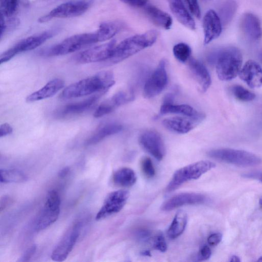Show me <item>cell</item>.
Wrapping results in <instances>:
<instances>
[{"instance_id": "obj_13", "label": "cell", "mask_w": 262, "mask_h": 262, "mask_svg": "<svg viewBox=\"0 0 262 262\" xmlns=\"http://www.w3.org/2000/svg\"><path fill=\"white\" fill-rule=\"evenodd\" d=\"M205 118V115L203 113L193 117L175 116L164 120L163 124L165 129L172 132L186 134L199 125Z\"/></svg>"}, {"instance_id": "obj_32", "label": "cell", "mask_w": 262, "mask_h": 262, "mask_svg": "<svg viewBox=\"0 0 262 262\" xmlns=\"http://www.w3.org/2000/svg\"><path fill=\"white\" fill-rule=\"evenodd\" d=\"M237 9V4L234 0H227L223 3L219 10V17L222 24H229L232 19Z\"/></svg>"}, {"instance_id": "obj_37", "label": "cell", "mask_w": 262, "mask_h": 262, "mask_svg": "<svg viewBox=\"0 0 262 262\" xmlns=\"http://www.w3.org/2000/svg\"><path fill=\"white\" fill-rule=\"evenodd\" d=\"M141 169L143 173L147 177L151 178L155 175V169L152 161L148 157H145L141 161Z\"/></svg>"}, {"instance_id": "obj_43", "label": "cell", "mask_w": 262, "mask_h": 262, "mask_svg": "<svg viewBox=\"0 0 262 262\" xmlns=\"http://www.w3.org/2000/svg\"><path fill=\"white\" fill-rule=\"evenodd\" d=\"M13 129L8 124L5 123L0 127V137H3L12 134Z\"/></svg>"}, {"instance_id": "obj_7", "label": "cell", "mask_w": 262, "mask_h": 262, "mask_svg": "<svg viewBox=\"0 0 262 262\" xmlns=\"http://www.w3.org/2000/svg\"><path fill=\"white\" fill-rule=\"evenodd\" d=\"M55 33V31H48L23 39L0 56V63H5L22 52L36 48L53 37Z\"/></svg>"}, {"instance_id": "obj_28", "label": "cell", "mask_w": 262, "mask_h": 262, "mask_svg": "<svg viewBox=\"0 0 262 262\" xmlns=\"http://www.w3.org/2000/svg\"><path fill=\"white\" fill-rule=\"evenodd\" d=\"M145 11L148 17L154 24L166 30L171 29L173 20L167 13L152 5L146 7Z\"/></svg>"}, {"instance_id": "obj_8", "label": "cell", "mask_w": 262, "mask_h": 262, "mask_svg": "<svg viewBox=\"0 0 262 262\" xmlns=\"http://www.w3.org/2000/svg\"><path fill=\"white\" fill-rule=\"evenodd\" d=\"M61 199L55 191L49 192L43 209L36 219L35 229L36 231L44 230L54 224L60 213Z\"/></svg>"}, {"instance_id": "obj_16", "label": "cell", "mask_w": 262, "mask_h": 262, "mask_svg": "<svg viewBox=\"0 0 262 262\" xmlns=\"http://www.w3.org/2000/svg\"><path fill=\"white\" fill-rule=\"evenodd\" d=\"M206 196L201 194L183 193L177 194L164 202L162 210L169 212L180 207L189 205H197L206 201Z\"/></svg>"}, {"instance_id": "obj_5", "label": "cell", "mask_w": 262, "mask_h": 262, "mask_svg": "<svg viewBox=\"0 0 262 262\" xmlns=\"http://www.w3.org/2000/svg\"><path fill=\"white\" fill-rule=\"evenodd\" d=\"M207 154L217 161L241 167L255 166L262 163L257 155L243 150L220 149L209 151Z\"/></svg>"}, {"instance_id": "obj_9", "label": "cell", "mask_w": 262, "mask_h": 262, "mask_svg": "<svg viewBox=\"0 0 262 262\" xmlns=\"http://www.w3.org/2000/svg\"><path fill=\"white\" fill-rule=\"evenodd\" d=\"M91 3L87 1H73L63 3L41 17L38 22H47L54 18H69L80 16L88 10Z\"/></svg>"}, {"instance_id": "obj_22", "label": "cell", "mask_w": 262, "mask_h": 262, "mask_svg": "<svg viewBox=\"0 0 262 262\" xmlns=\"http://www.w3.org/2000/svg\"><path fill=\"white\" fill-rule=\"evenodd\" d=\"M189 68L195 77V79L199 85L202 92H205L210 87L212 79L205 66L200 61L190 59L189 60Z\"/></svg>"}, {"instance_id": "obj_41", "label": "cell", "mask_w": 262, "mask_h": 262, "mask_svg": "<svg viewBox=\"0 0 262 262\" xmlns=\"http://www.w3.org/2000/svg\"><path fill=\"white\" fill-rule=\"evenodd\" d=\"M36 247L33 245L30 247L28 250L24 253L22 257L20 258L21 262H28L33 257L36 252Z\"/></svg>"}, {"instance_id": "obj_14", "label": "cell", "mask_w": 262, "mask_h": 262, "mask_svg": "<svg viewBox=\"0 0 262 262\" xmlns=\"http://www.w3.org/2000/svg\"><path fill=\"white\" fill-rule=\"evenodd\" d=\"M116 41L96 46L86 50L78 54L75 60L81 64L93 63L109 60L116 46Z\"/></svg>"}, {"instance_id": "obj_17", "label": "cell", "mask_w": 262, "mask_h": 262, "mask_svg": "<svg viewBox=\"0 0 262 262\" xmlns=\"http://www.w3.org/2000/svg\"><path fill=\"white\" fill-rule=\"evenodd\" d=\"M203 28L205 45L210 43L221 35L222 23L217 13L214 10L206 12L203 20Z\"/></svg>"}, {"instance_id": "obj_33", "label": "cell", "mask_w": 262, "mask_h": 262, "mask_svg": "<svg viewBox=\"0 0 262 262\" xmlns=\"http://www.w3.org/2000/svg\"><path fill=\"white\" fill-rule=\"evenodd\" d=\"M28 180L27 176L19 170H0V181L2 183H22Z\"/></svg>"}, {"instance_id": "obj_27", "label": "cell", "mask_w": 262, "mask_h": 262, "mask_svg": "<svg viewBox=\"0 0 262 262\" xmlns=\"http://www.w3.org/2000/svg\"><path fill=\"white\" fill-rule=\"evenodd\" d=\"M123 126L118 123H110L98 129L85 143L87 146L96 145L110 136L119 133L123 130Z\"/></svg>"}, {"instance_id": "obj_10", "label": "cell", "mask_w": 262, "mask_h": 262, "mask_svg": "<svg viewBox=\"0 0 262 262\" xmlns=\"http://www.w3.org/2000/svg\"><path fill=\"white\" fill-rule=\"evenodd\" d=\"M81 227V222L76 221L69 228L52 252V260L62 262L67 259L79 237Z\"/></svg>"}, {"instance_id": "obj_26", "label": "cell", "mask_w": 262, "mask_h": 262, "mask_svg": "<svg viewBox=\"0 0 262 262\" xmlns=\"http://www.w3.org/2000/svg\"><path fill=\"white\" fill-rule=\"evenodd\" d=\"M30 4V0H0L1 16L6 19L16 18L19 12Z\"/></svg>"}, {"instance_id": "obj_21", "label": "cell", "mask_w": 262, "mask_h": 262, "mask_svg": "<svg viewBox=\"0 0 262 262\" xmlns=\"http://www.w3.org/2000/svg\"><path fill=\"white\" fill-rule=\"evenodd\" d=\"M174 95L172 94H168L165 97L160 110L161 115L175 114L193 117L201 114V112L196 111L188 104H174Z\"/></svg>"}, {"instance_id": "obj_36", "label": "cell", "mask_w": 262, "mask_h": 262, "mask_svg": "<svg viewBox=\"0 0 262 262\" xmlns=\"http://www.w3.org/2000/svg\"><path fill=\"white\" fill-rule=\"evenodd\" d=\"M150 241L152 246L156 250L162 253L167 251V246L164 235L162 233H157L154 237H152Z\"/></svg>"}, {"instance_id": "obj_1", "label": "cell", "mask_w": 262, "mask_h": 262, "mask_svg": "<svg viewBox=\"0 0 262 262\" xmlns=\"http://www.w3.org/2000/svg\"><path fill=\"white\" fill-rule=\"evenodd\" d=\"M113 73L102 71L66 88L60 98L62 99L78 98L97 94L100 97L105 94L115 84Z\"/></svg>"}, {"instance_id": "obj_48", "label": "cell", "mask_w": 262, "mask_h": 262, "mask_svg": "<svg viewBox=\"0 0 262 262\" xmlns=\"http://www.w3.org/2000/svg\"><path fill=\"white\" fill-rule=\"evenodd\" d=\"M259 204L262 207V196L259 200Z\"/></svg>"}, {"instance_id": "obj_34", "label": "cell", "mask_w": 262, "mask_h": 262, "mask_svg": "<svg viewBox=\"0 0 262 262\" xmlns=\"http://www.w3.org/2000/svg\"><path fill=\"white\" fill-rule=\"evenodd\" d=\"M230 91L235 98L242 101H251L256 98V96L252 92L240 85L232 86Z\"/></svg>"}, {"instance_id": "obj_20", "label": "cell", "mask_w": 262, "mask_h": 262, "mask_svg": "<svg viewBox=\"0 0 262 262\" xmlns=\"http://www.w3.org/2000/svg\"><path fill=\"white\" fill-rule=\"evenodd\" d=\"M241 29L249 40L257 42L262 37V29L259 18L252 13H246L242 17Z\"/></svg>"}, {"instance_id": "obj_40", "label": "cell", "mask_w": 262, "mask_h": 262, "mask_svg": "<svg viewBox=\"0 0 262 262\" xmlns=\"http://www.w3.org/2000/svg\"><path fill=\"white\" fill-rule=\"evenodd\" d=\"M222 235L220 233H215L209 235L207 242L209 245L216 246L222 241Z\"/></svg>"}, {"instance_id": "obj_11", "label": "cell", "mask_w": 262, "mask_h": 262, "mask_svg": "<svg viewBox=\"0 0 262 262\" xmlns=\"http://www.w3.org/2000/svg\"><path fill=\"white\" fill-rule=\"evenodd\" d=\"M167 83L166 63L163 60L144 86L143 97L146 98H152L159 96L166 88Z\"/></svg>"}, {"instance_id": "obj_39", "label": "cell", "mask_w": 262, "mask_h": 262, "mask_svg": "<svg viewBox=\"0 0 262 262\" xmlns=\"http://www.w3.org/2000/svg\"><path fill=\"white\" fill-rule=\"evenodd\" d=\"M211 255L212 251L210 248L207 245H205L201 249L198 257V260L205 261L208 260L211 258Z\"/></svg>"}, {"instance_id": "obj_35", "label": "cell", "mask_w": 262, "mask_h": 262, "mask_svg": "<svg viewBox=\"0 0 262 262\" xmlns=\"http://www.w3.org/2000/svg\"><path fill=\"white\" fill-rule=\"evenodd\" d=\"M192 50L190 47L185 43H179L173 48V54L176 59L181 63L190 60Z\"/></svg>"}, {"instance_id": "obj_25", "label": "cell", "mask_w": 262, "mask_h": 262, "mask_svg": "<svg viewBox=\"0 0 262 262\" xmlns=\"http://www.w3.org/2000/svg\"><path fill=\"white\" fill-rule=\"evenodd\" d=\"M169 5L173 15L181 24L190 30H195V22L182 0H169Z\"/></svg>"}, {"instance_id": "obj_30", "label": "cell", "mask_w": 262, "mask_h": 262, "mask_svg": "<svg viewBox=\"0 0 262 262\" xmlns=\"http://www.w3.org/2000/svg\"><path fill=\"white\" fill-rule=\"evenodd\" d=\"M188 220V215L185 212L179 211L175 215L172 224L168 229V237L171 239H175L180 236L185 230Z\"/></svg>"}, {"instance_id": "obj_49", "label": "cell", "mask_w": 262, "mask_h": 262, "mask_svg": "<svg viewBox=\"0 0 262 262\" xmlns=\"http://www.w3.org/2000/svg\"><path fill=\"white\" fill-rule=\"evenodd\" d=\"M258 261L262 262V256L259 258V259L258 260Z\"/></svg>"}, {"instance_id": "obj_29", "label": "cell", "mask_w": 262, "mask_h": 262, "mask_svg": "<svg viewBox=\"0 0 262 262\" xmlns=\"http://www.w3.org/2000/svg\"><path fill=\"white\" fill-rule=\"evenodd\" d=\"M124 24L118 21H109L102 23L96 32L98 42L106 41L120 32Z\"/></svg>"}, {"instance_id": "obj_23", "label": "cell", "mask_w": 262, "mask_h": 262, "mask_svg": "<svg viewBox=\"0 0 262 262\" xmlns=\"http://www.w3.org/2000/svg\"><path fill=\"white\" fill-rule=\"evenodd\" d=\"M64 82L60 78L52 80L40 90L29 96L26 98V101L28 102H33L54 97L64 87Z\"/></svg>"}, {"instance_id": "obj_38", "label": "cell", "mask_w": 262, "mask_h": 262, "mask_svg": "<svg viewBox=\"0 0 262 262\" xmlns=\"http://www.w3.org/2000/svg\"><path fill=\"white\" fill-rule=\"evenodd\" d=\"M192 14L196 18L201 17V10L198 0H186Z\"/></svg>"}, {"instance_id": "obj_3", "label": "cell", "mask_w": 262, "mask_h": 262, "mask_svg": "<svg viewBox=\"0 0 262 262\" xmlns=\"http://www.w3.org/2000/svg\"><path fill=\"white\" fill-rule=\"evenodd\" d=\"M157 32L151 30L125 39L115 47L109 62L119 63L152 46L157 40Z\"/></svg>"}, {"instance_id": "obj_31", "label": "cell", "mask_w": 262, "mask_h": 262, "mask_svg": "<svg viewBox=\"0 0 262 262\" xmlns=\"http://www.w3.org/2000/svg\"><path fill=\"white\" fill-rule=\"evenodd\" d=\"M137 180L133 170L128 167L121 168L114 174L113 181L117 186L130 187L133 186Z\"/></svg>"}, {"instance_id": "obj_24", "label": "cell", "mask_w": 262, "mask_h": 262, "mask_svg": "<svg viewBox=\"0 0 262 262\" xmlns=\"http://www.w3.org/2000/svg\"><path fill=\"white\" fill-rule=\"evenodd\" d=\"M100 97L96 95L83 101L68 104L60 109L57 116L64 118L82 114L93 107Z\"/></svg>"}, {"instance_id": "obj_42", "label": "cell", "mask_w": 262, "mask_h": 262, "mask_svg": "<svg viewBox=\"0 0 262 262\" xmlns=\"http://www.w3.org/2000/svg\"><path fill=\"white\" fill-rule=\"evenodd\" d=\"M123 3L129 5L141 7L145 6L148 1V0H121Z\"/></svg>"}, {"instance_id": "obj_51", "label": "cell", "mask_w": 262, "mask_h": 262, "mask_svg": "<svg viewBox=\"0 0 262 262\" xmlns=\"http://www.w3.org/2000/svg\"><path fill=\"white\" fill-rule=\"evenodd\" d=\"M261 57H262V56H261Z\"/></svg>"}, {"instance_id": "obj_47", "label": "cell", "mask_w": 262, "mask_h": 262, "mask_svg": "<svg viewBox=\"0 0 262 262\" xmlns=\"http://www.w3.org/2000/svg\"><path fill=\"white\" fill-rule=\"evenodd\" d=\"M141 254V255L144 256L150 257L151 256V254L149 251H143Z\"/></svg>"}, {"instance_id": "obj_19", "label": "cell", "mask_w": 262, "mask_h": 262, "mask_svg": "<svg viewBox=\"0 0 262 262\" xmlns=\"http://www.w3.org/2000/svg\"><path fill=\"white\" fill-rule=\"evenodd\" d=\"M239 75L241 79L252 88H259L262 86V68L254 61H247Z\"/></svg>"}, {"instance_id": "obj_46", "label": "cell", "mask_w": 262, "mask_h": 262, "mask_svg": "<svg viewBox=\"0 0 262 262\" xmlns=\"http://www.w3.org/2000/svg\"><path fill=\"white\" fill-rule=\"evenodd\" d=\"M229 262H240L241 260L239 257L236 256H232Z\"/></svg>"}, {"instance_id": "obj_45", "label": "cell", "mask_w": 262, "mask_h": 262, "mask_svg": "<svg viewBox=\"0 0 262 262\" xmlns=\"http://www.w3.org/2000/svg\"><path fill=\"white\" fill-rule=\"evenodd\" d=\"M70 172V168L69 167H65L62 169L59 172V177L61 178H64L66 177Z\"/></svg>"}, {"instance_id": "obj_15", "label": "cell", "mask_w": 262, "mask_h": 262, "mask_svg": "<svg viewBox=\"0 0 262 262\" xmlns=\"http://www.w3.org/2000/svg\"><path fill=\"white\" fill-rule=\"evenodd\" d=\"M139 142L142 148L157 161L163 160L165 149L163 139L159 133L153 130L146 131L140 135Z\"/></svg>"}, {"instance_id": "obj_2", "label": "cell", "mask_w": 262, "mask_h": 262, "mask_svg": "<svg viewBox=\"0 0 262 262\" xmlns=\"http://www.w3.org/2000/svg\"><path fill=\"white\" fill-rule=\"evenodd\" d=\"M208 60L216 65L217 75L221 81L234 79L242 69V55L236 47L229 46L216 50L209 55Z\"/></svg>"}, {"instance_id": "obj_6", "label": "cell", "mask_w": 262, "mask_h": 262, "mask_svg": "<svg viewBox=\"0 0 262 262\" xmlns=\"http://www.w3.org/2000/svg\"><path fill=\"white\" fill-rule=\"evenodd\" d=\"M216 166L212 162L203 161L181 168L174 173L169 182L166 188L167 192L174 191L189 181L199 179Z\"/></svg>"}, {"instance_id": "obj_44", "label": "cell", "mask_w": 262, "mask_h": 262, "mask_svg": "<svg viewBox=\"0 0 262 262\" xmlns=\"http://www.w3.org/2000/svg\"><path fill=\"white\" fill-rule=\"evenodd\" d=\"M11 199L8 196H5L1 199V212L11 204Z\"/></svg>"}, {"instance_id": "obj_18", "label": "cell", "mask_w": 262, "mask_h": 262, "mask_svg": "<svg viewBox=\"0 0 262 262\" xmlns=\"http://www.w3.org/2000/svg\"><path fill=\"white\" fill-rule=\"evenodd\" d=\"M133 99L134 96L132 93L119 92L111 98L100 104L94 113V117L98 119L110 114L117 108L133 100Z\"/></svg>"}, {"instance_id": "obj_50", "label": "cell", "mask_w": 262, "mask_h": 262, "mask_svg": "<svg viewBox=\"0 0 262 262\" xmlns=\"http://www.w3.org/2000/svg\"><path fill=\"white\" fill-rule=\"evenodd\" d=\"M261 181H262V179H261Z\"/></svg>"}, {"instance_id": "obj_12", "label": "cell", "mask_w": 262, "mask_h": 262, "mask_svg": "<svg viewBox=\"0 0 262 262\" xmlns=\"http://www.w3.org/2000/svg\"><path fill=\"white\" fill-rule=\"evenodd\" d=\"M129 195V192L125 190H119L110 193L98 212L96 220L98 221L104 219L119 213L125 206Z\"/></svg>"}, {"instance_id": "obj_4", "label": "cell", "mask_w": 262, "mask_h": 262, "mask_svg": "<svg viewBox=\"0 0 262 262\" xmlns=\"http://www.w3.org/2000/svg\"><path fill=\"white\" fill-rule=\"evenodd\" d=\"M97 43L98 41L96 33L76 34L57 45L42 50L40 55L47 57L64 56Z\"/></svg>"}]
</instances>
